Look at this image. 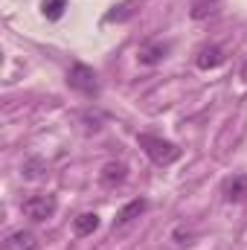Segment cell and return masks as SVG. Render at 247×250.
Segmentation results:
<instances>
[{
  "instance_id": "cell-1",
  "label": "cell",
  "mask_w": 247,
  "mask_h": 250,
  "mask_svg": "<svg viewBox=\"0 0 247 250\" xmlns=\"http://www.w3.org/2000/svg\"><path fill=\"white\" fill-rule=\"evenodd\" d=\"M137 143L140 148L148 154V160L154 166H172L175 160H181V148L163 137H154V134H137Z\"/></svg>"
},
{
  "instance_id": "cell-2",
  "label": "cell",
  "mask_w": 247,
  "mask_h": 250,
  "mask_svg": "<svg viewBox=\"0 0 247 250\" xmlns=\"http://www.w3.org/2000/svg\"><path fill=\"white\" fill-rule=\"evenodd\" d=\"M67 84L76 93H82V96H96L99 93V79H96L93 67H87V64H82V62H76L67 70Z\"/></svg>"
},
{
  "instance_id": "cell-3",
  "label": "cell",
  "mask_w": 247,
  "mask_h": 250,
  "mask_svg": "<svg viewBox=\"0 0 247 250\" xmlns=\"http://www.w3.org/2000/svg\"><path fill=\"white\" fill-rule=\"evenodd\" d=\"M21 209H23V215H26V218H32V221H47V218H53V215H56L59 204H56V198H53V195L38 192V195L23 198Z\"/></svg>"
},
{
  "instance_id": "cell-4",
  "label": "cell",
  "mask_w": 247,
  "mask_h": 250,
  "mask_svg": "<svg viewBox=\"0 0 247 250\" xmlns=\"http://www.w3.org/2000/svg\"><path fill=\"white\" fill-rule=\"evenodd\" d=\"M169 50H172V44H169V41H148V44H143V47H140L137 62H140V64H160L166 56H169Z\"/></svg>"
},
{
  "instance_id": "cell-5",
  "label": "cell",
  "mask_w": 247,
  "mask_h": 250,
  "mask_svg": "<svg viewBox=\"0 0 247 250\" xmlns=\"http://www.w3.org/2000/svg\"><path fill=\"white\" fill-rule=\"evenodd\" d=\"M224 50L218 47V44H206V47H201L198 53H195V64L201 67V70H215V67H221L224 64Z\"/></svg>"
},
{
  "instance_id": "cell-6",
  "label": "cell",
  "mask_w": 247,
  "mask_h": 250,
  "mask_svg": "<svg viewBox=\"0 0 247 250\" xmlns=\"http://www.w3.org/2000/svg\"><path fill=\"white\" fill-rule=\"evenodd\" d=\"M221 195L227 204H239L247 198V175H233L221 184Z\"/></svg>"
},
{
  "instance_id": "cell-7",
  "label": "cell",
  "mask_w": 247,
  "mask_h": 250,
  "mask_svg": "<svg viewBox=\"0 0 247 250\" xmlns=\"http://www.w3.org/2000/svg\"><path fill=\"white\" fill-rule=\"evenodd\" d=\"M99 181H102V187H108V189L123 187L125 181H128V166H125V163H108V166L99 172Z\"/></svg>"
},
{
  "instance_id": "cell-8",
  "label": "cell",
  "mask_w": 247,
  "mask_h": 250,
  "mask_svg": "<svg viewBox=\"0 0 247 250\" xmlns=\"http://www.w3.org/2000/svg\"><path fill=\"white\" fill-rule=\"evenodd\" d=\"M3 250H38V239H35V233H29V230H15V233L3 242Z\"/></svg>"
},
{
  "instance_id": "cell-9",
  "label": "cell",
  "mask_w": 247,
  "mask_h": 250,
  "mask_svg": "<svg viewBox=\"0 0 247 250\" xmlns=\"http://www.w3.org/2000/svg\"><path fill=\"white\" fill-rule=\"evenodd\" d=\"M96 230H99V215L96 212H82V215L73 218V233L76 236H90Z\"/></svg>"
},
{
  "instance_id": "cell-10",
  "label": "cell",
  "mask_w": 247,
  "mask_h": 250,
  "mask_svg": "<svg viewBox=\"0 0 247 250\" xmlns=\"http://www.w3.org/2000/svg\"><path fill=\"white\" fill-rule=\"evenodd\" d=\"M145 207H148V204H145L143 198H137V201H131L128 207H123V209L117 212V221H114V224H117V227H123V224H128V221H131V218H137V215H140V212H143Z\"/></svg>"
},
{
  "instance_id": "cell-11",
  "label": "cell",
  "mask_w": 247,
  "mask_h": 250,
  "mask_svg": "<svg viewBox=\"0 0 247 250\" xmlns=\"http://www.w3.org/2000/svg\"><path fill=\"white\" fill-rule=\"evenodd\" d=\"M67 9V0H41V15L47 21H59Z\"/></svg>"
},
{
  "instance_id": "cell-12",
  "label": "cell",
  "mask_w": 247,
  "mask_h": 250,
  "mask_svg": "<svg viewBox=\"0 0 247 250\" xmlns=\"http://www.w3.org/2000/svg\"><path fill=\"white\" fill-rule=\"evenodd\" d=\"M47 175V163L44 160H38V157H29L26 163H23V178H29V181H38V178H44Z\"/></svg>"
},
{
  "instance_id": "cell-13",
  "label": "cell",
  "mask_w": 247,
  "mask_h": 250,
  "mask_svg": "<svg viewBox=\"0 0 247 250\" xmlns=\"http://www.w3.org/2000/svg\"><path fill=\"white\" fill-rule=\"evenodd\" d=\"M212 6H218V0H209V3L201 0V3H195V6H192V18H206L209 12H215Z\"/></svg>"
},
{
  "instance_id": "cell-14",
  "label": "cell",
  "mask_w": 247,
  "mask_h": 250,
  "mask_svg": "<svg viewBox=\"0 0 247 250\" xmlns=\"http://www.w3.org/2000/svg\"><path fill=\"white\" fill-rule=\"evenodd\" d=\"M242 79L247 82V62H245V67H242Z\"/></svg>"
}]
</instances>
